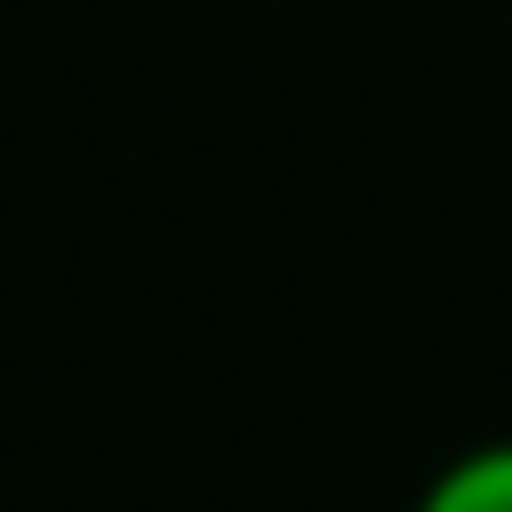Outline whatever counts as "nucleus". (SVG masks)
Returning a JSON list of instances; mask_svg holds the SVG:
<instances>
[{"label":"nucleus","instance_id":"nucleus-1","mask_svg":"<svg viewBox=\"0 0 512 512\" xmlns=\"http://www.w3.org/2000/svg\"><path fill=\"white\" fill-rule=\"evenodd\" d=\"M423 512H512V450H477V459H459V468L423 495Z\"/></svg>","mask_w":512,"mask_h":512}]
</instances>
